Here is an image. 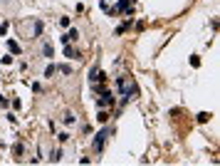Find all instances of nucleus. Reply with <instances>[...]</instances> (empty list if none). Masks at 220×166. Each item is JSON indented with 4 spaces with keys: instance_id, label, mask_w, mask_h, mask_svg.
<instances>
[{
    "instance_id": "4",
    "label": "nucleus",
    "mask_w": 220,
    "mask_h": 166,
    "mask_svg": "<svg viewBox=\"0 0 220 166\" xmlns=\"http://www.w3.org/2000/svg\"><path fill=\"white\" fill-rule=\"evenodd\" d=\"M8 50H10L12 55H20V45H17L15 40H8Z\"/></svg>"
},
{
    "instance_id": "12",
    "label": "nucleus",
    "mask_w": 220,
    "mask_h": 166,
    "mask_svg": "<svg viewBox=\"0 0 220 166\" xmlns=\"http://www.w3.org/2000/svg\"><path fill=\"white\" fill-rule=\"evenodd\" d=\"M191 65H193V67H200V57H198V55H193V57H191Z\"/></svg>"
},
{
    "instance_id": "2",
    "label": "nucleus",
    "mask_w": 220,
    "mask_h": 166,
    "mask_svg": "<svg viewBox=\"0 0 220 166\" xmlns=\"http://www.w3.org/2000/svg\"><path fill=\"white\" fill-rule=\"evenodd\" d=\"M112 104H114V97H112V92L101 94V99L97 102V107H99V109H104V107H112Z\"/></svg>"
},
{
    "instance_id": "7",
    "label": "nucleus",
    "mask_w": 220,
    "mask_h": 166,
    "mask_svg": "<svg viewBox=\"0 0 220 166\" xmlns=\"http://www.w3.org/2000/svg\"><path fill=\"white\" fill-rule=\"evenodd\" d=\"M42 52H45V57H52V45L45 42V45H42Z\"/></svg>"
},
{
    "instance_id": "3",
    "label": "nucleus",
    "mask_w": 220,
    "mask_h": 166,
    "mask_svg": "<svg viewBox=\"0 0 220 166\" xmlns=\"http://www.w3.org/2000/svg\"><path fill=\"white\" fill-rule=\"evenodd\" d=\"M77 37H79V32H77L74 27H69V32H67V35H62V37H60V40H62L64 45H69L72 40H77Z\"/></svg>"
},
{
    "instance_id": "6",
    "label": "nucleus",
    "mask_w": 220,
    "mask_h": 166,
    "mask_svg": "<svg viewBox=\"0 0 220 166\" xmlns=\"http://www.w3.org/2000/svg\"><path fill=\"white\" fill-rule=\"evenodd\" d=\"M64 57H79V55H77V50H72L69 45L64 47Z\"/></svg>"
},
{
    "instance_id": "10",
    "label": "nucleus",
    "mask_w": 220,
    "mask_h": 166,
    "mask_svg": "<svg viewBox=\"0 0 220 166\" xmlns=\"http://www.w3.org/2000/svg\"><path fill=\"white\" fill-rule=\"evenodd\" d=\"M40 35H42V23L37 20V23H35V37H40Z\"/></svg>"
},
{
    "instance_id": "5",
    "label": "nucleus",
    "mask_w": 220,
    "mask_h": 166,
    "mask_svg": "<svg viewBox=\"0 0 220 166\" xmlns=\"http://www.w3.org/2000/svg\"><path fill=\"white\" fill-rule=\"evenodd\" d=\"M195 119H198L200 124H205V122H210V112H200V114H198Z\"/></svg>"
},
{
    "instance_id": "8",
    "label": "nucleus",
    "mask_w": 220,
    "mask_h": 166,
    "mask_svg": "<svg viewBox=\"0 0 220 166\" xmlns=\"http://www.w3.org/2000/svg\"><path fill=\"white\" fill-rule=\"evenodd\" d=\"M22 151H25L22 144H15V146H12V154H15V156H22Z\"/></svg>"
},
{
    "instance_id": "9",
    "label": "nucleus",
    "mask_w": 220,
    "mask_h": 166,
    "mask_svg": "<svg viewBox=\"0 0 220 166\" xmlns=\"http://www.w3.org/2000/svg\"><path fill=\"white\" fill-rule=\"evenodd\" d=\"M62 119H64L67 124H74V119H77V117H74V114H72V112H67V114H64Z\"/></svg>"
},
{
    "instance_id": "11",
    "label": "nucleus",
    "mask_w": 220,
    "mask_h": 166,
    "mask_svg": "<svg viewBox=\"0 0 220 166\" xmlns=\"http://www.w3.org/2000/svg\"><path fill=\"white\" fill-rule=\"evenodd\" d=\"M54 75V65H47V69H45V77H52Z\"/></svg>"
},
{
    "instance_id": "13",
    "label": "nucleus",
    "mask_w": 220,
    "mask_h": 166,
    "mask_svg": "<svg viewBox=\"0 0 220 166\" xmlns=\"http://www.w3.org/2000/svg\"><path fill=\"white\" fill-rule=\"evenodd\" d=\"M5 32H8V25L3 23V25H0V35H5Z\"/></svg>"
},
{
    "instance_id": "1",
    "label": "nucleus",
    "mask_w": 220,
    "mask_h": 166,
    "mask_svg": "<svg viewBox=\"0 0 220 166\" xmlns=\"http://www.w3.org/2000/svg\"><path fill=\"white\" fill-rule=\"evenodd\" d=\"M109 139V129H101V132L94 136V151H101L104 149V141Z\"/></svg>"
}]
</instances>
